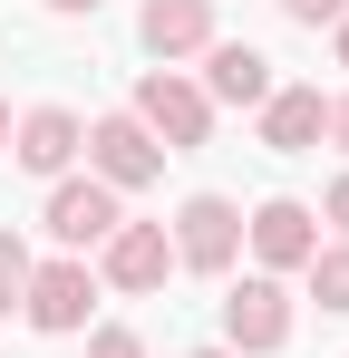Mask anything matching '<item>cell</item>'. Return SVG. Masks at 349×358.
Returning <instances> with one entry per match:
<instances>
[{"label":"cell","instance_id":"7","mask_svg":"<svg viewBox=\"0 0 349 358\" xmlns=\"http://www.w3.org/2000/svg\"><path fill=\"white\" fill-rule=\"evenodd\" d=\"M49 233L68 242V252H97V242L116 233V194L97 175H58V194H49Z\"/></svg>","mask_w":349,"mask_h":358},{"label":"cell","instance_id":"6","mask_svg":"<svg viewBox=\"0 0 349 358\" xmlns=\"http://www.w3.org/2000/svg\"><path fill=\"white\" fill-rule=\"evenodd\" d=\"M242 233H252V252H262V271H301V262L320 252V213H310V203H291V194H272Z\"/></svg>","mask_w":349,"mask_h":358},{"label":"cell","instance_id":"3","mask_svg":"<svg viewBox=\"0 0 349 358\" xmlns=\"http://www.w3.org/2000/svg\"><path fill=\"white\" fill-rule=\"evenodd\" d=\"M88 175L107 184V194H136V184L165 175V145H156L136 117H97L88 126Z\"/></svg>","mask_w":349,"mask_h":358},{"label":"cell","instance_id":"8","mask_svg":"<svg viewBox=\"0 0 349 358\" xmlns=\"http://www.w3.org/2000/svg\"><path fill=\"white\" fill-rule=\"evenodd\" d=\"M88 300H97V281H88V262H49V271H29V320L49 329V339H68V329H88Z\"/></svg>","mask_w":349,"mask_h":358},{"label":"cell","instance_id":"16","mask_svg":"<svg viewBox=\"0 0 349 358\" xmlns=\"http://www.w3.org/2000/svg\"><path fill=\"white\" fill-rule=\"evenodd\" d=\"M88 358H146V339H136V329H97V339H88Z\"/></svg>","mask_w":349,"mask_h":358},{"label":"cell","instance_id":"22","mask_svg":"<svg viewBox=\"0 0 349 358\" xmlns=\"http://www.w3.org/2000/svg\"><path fill=\"white\" fill-rule=\"evenodd\" d=\"M194 358H233V349H194Z\"/></svg>","mask_w":349,"mask_h":358},{"label":"cell","instance_id":"9","mask_svg":"<svg viewBox=\"0 0 349 358\" xmlns=\"http://www.w3.org/2000/svg\"><path fill=\"white\" fill-rule=\"evenodd\" d=\"M136 39L165 68L194 59V49H214V0H146V10H136Z\"/></svg>","mask_w":349,"mask_h":358},{"label":"cell","instance_id":"10","mask_svg":"<svg viewBox=\"0 0 349 358\" xmlns=\"http://www.w3.org/2000/svg\"><path fill=\"white\" fill-rule=\"evenodd\" d=\"M78 145H88V126L68 117V107H29V117L10 126V155H20L29 175H68V165H78Z\"/></svg>","mask_w":349,"mask_h":358},{"label":"cell","instance_id":"20","mask_svg":"<svg viewBox=\"0 0 349 358\" xmlns=\"http://www.w3.org/2000/svg\"><path fill=\"white\" fill-rule=\"evenodd\" d=\"M340 68H349V20H340Z\"/></svg>","mask_w":349,"mask_h":358},{"label":"cell","instance_id":"2","mask_svg":"<svg viewBox=\"0 0 349 358\" xmlns=\"http://www.w3.org/2000/svg\"><path fill=\"white\" fill-rule=\"evenodd\" d=\"M282 339H291V300H282V281H272V271L233 281V291H224V349H233V358H272Z\"/></svg>","mask_w":349,"mask_h":358},{"label":"cell","instance_id":"5","mask_svg":"<svg viewBox=\"0 0 349 358\" xmlns=\"http://www.w3.org/2000/svg\"><path fill=\"white\" fill-rule=\"evenodd\" d=\"M97 262H107V281H116V291H165L174 242H165V223H116V233L97 242Z\"/></svg>","mask_w":349,"mask_h":358},{"label":"cell","instance_id":"1","mask_svg":"<svg viewBox=\"0 0 349 358\" xmlns=\"http://www.w3.org/2000/svg\"><path fill=\"white\" fill-rule=\"evenodd\" d=\"M126 117L146 126V136H156L165 155H184V145H204V136H214V97H204L194 78H174V68H146V78H136V107H126Z\"/></svg>","mask_w":349,"mask_h":358},{"label":"cell","instance_id":"11","mask_svg":"<svg viewBox=\"0 0 349 358\" xmlns=\"http://www.w3.org/2000/svg\"><path fill=\"white\" fill-rule=\"evenodd\" d=\"M204 97H214V107H262V97H272V59H262L252 39H214V49H204Z\"/></svg>","mask_w":349,"mask_h":358},{"label":"cell","instance_id":"17","mask_svg":"<svg viewBox=\"0 0 349 358\" xmlns=\"http://www.w3.org/2000/svg\"><path fill=\"white\" fill-rule=\"evenodd\" d=\"M320 223H340V242H349V175L330 184V194H320Z\"/></svg>","mask_w":349,"mask_h":358},{"label":"cell","instance_id":"18","mask_svg":"<svg viewBox=\"0 0 349 358\" xmlns=\"http://www.w3.org/2000/svg\"><path fill=\"white\" fill-rule=\"evenodd\" d=\"M330 136H340V145H349V97H330Z\"/></svg>","mask_w":349,"mask_h":358},{"label":"cell","instance_id":"15","mask_svg":"<svg viewBox=\"0 0 349 358\" xmlns=\"http://www.w3.org/2000/svg\"><path fill=\"white\" fill-rule=\"evenodd\" d=\"M282 10L301 20V29H340V20H349V0H282Z\"/></svg>","mask_w":349,"mask_h":358},{"label":"cell","instance_id":"12","mask_svg":"<svg viewBox=\"0 0 349 358\" xmlns=\"http://www.w3.org/2000/svg\"><path fill=\"white\" fill-rule=\"evenodd\" d=\"M320 136H330V97L320 87H272L262 97V145L272 155H310Z\"/></svg>","mask_w":349,"mask_h":358},{"label":"cell","instance_id":"14","mask_svg":"<svg viewBox=\"0 0 349 358\" xmlns=\"http://www.w3.org/2000/svg\"><path fill=\"white\" fill-rule=\"evenodd\" d=\"M29 271H39V262H29V242H20V233H0V320L29 300Z\"/></svg>","mask_w":349,"mask_h":358},{"label":"cell","instance_id":"19","mask_svg":"<svg viewBox=\"0 0 349 358\" xmlns=\"http://www.w3.org/2000/svg\"><path fill=\"white\" fill-rule=\"evenodd\" d=\"M49 10H58V20H88V10H97V0H49Z\"/></svg>","mask_w":349,"mask_h":358},{"label":"cell","instance_id":"21","mask_svg":"<svg viewBox=\"0 0 349 358\" xmlns=\"http://www.w3.org/2000/svg\"><path fill=\"white\" fill-rule=\"evenodd\" d=\"M0 145H10V107H0Z\"/></svg>","mask_w":349,"mask_h":358},{"label":"cell","instance_id":"4","mask_svg":"<svg viewBox=\"0 0 349 358\" xmlns=\"http://www.w3.org/2000/svg\"><path fill=\"white\" fill-rule=\"evenodd\" d=\"M174 262H184V271H214V281H224L233 271V252H242V213H233L224 194H194V203H184V213H174Z\"/></svg>","mask_w":349,"mask_h":358},{"label":"cell","instance_id":"13","mask_svg":"<svg viewBox=\"0 0 349 358\" xmlns=\"http://www.w3.org/2000/svg\"><path fill=\"white\" fill-rule=\"evenodd\" d=\"M301 281H310L320 310H349V242H320V252L301 262Z\"/></svg>","mask_w":349,"mask_h":358}]
</instances>
